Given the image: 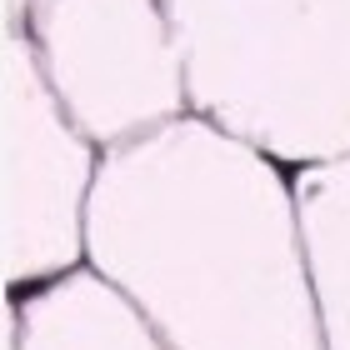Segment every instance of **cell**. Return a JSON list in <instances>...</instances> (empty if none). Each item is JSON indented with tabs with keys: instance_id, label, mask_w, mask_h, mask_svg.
I'll list each match as a JSON object with an SVG mask.
<instances>
[{
	"instance_id": "cell-2",
	"label": "cell",
	"mask_w": 350,
	"mask_h": 350,
	"mask_svg": "<svg viewBox=\"0 0 350 350\" xmlns=\"http://www.w3.org/2000/svg\"><path fill=\"white\" fill-rule=\"evenodd\" d=\"M90 180L95 140L55 100L25 25H5V295L81 260Z\"/></svg>"
},
{
	"instance_id": "cell-3",
	"label": "cell",
	"mask_w": 350,
	"mask_h": 350,
	"mask_svg": "<svg viewBox=\"0 0 350 350\" xmlns=\"http://www.w3.org/2000/svg\"><path fill=\"white\" fill-rule=\"evenodd\" d=\"M25 5H30V0H5V25H10V21H21Z\"/></svg>"
},
{
	"instance_id": "cell-1",
	"label": "cell",
	"mask_w": 350,
	"mask_h": 350,
	"mask_svg": "<svg viewBox=\"0 0 350 350\" xmlns=\"http://www.w3.org/2000/svg\"><path fill=\"white\" fill-rule=\"evenodd\" d=\"M85 30L90 40H30L55 100L95 146L161 131L185 110V66L165 0H30L21 21Z\"/></svg>"
}]
</instances>
